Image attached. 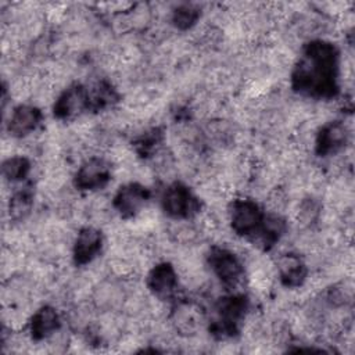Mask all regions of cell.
I'll return each mask as SVG.
<instances>
[{
	"label": "cell",
	"instance_id": "6da1fadb",
	"mask_svg": "<svg viewBox=\"0 0 355 355\" xmlns=\"http://www.w3.org/2000/svg\"><path fill=\"white\" fill-rule=\"evenodd\" d=\"M340 53L324 40H312L302 49V54L291 73L294 92L312 98H331L338 93Z\"/></svg>",
	"mask_w": 355,
	"mask_h": 355
},
{
	"label": "cell",
	"instance_id": "7a4b0ae2",
	"mask_svg": "<svg viewBox=\"0 0 355 355\" xmlns=\"http://www.w3.org/2000/svg\"><path fill=\"white\" fill-rule=\"evenodd\" d=\"M215 318L209 322V334L216 340L233 338L240 333L248 311V298L244 294H230L219 298L214 306Z\"/></svg>",
	"mask_w": 355,
	"mask_h": 355
},
{
	"label": "cell",
	"instance_id": "3957f363",
	"mask_svg": "<svg viewBox=\"0 0 355 355\" xmlns=\"http://www.w3.org/2000/svg\"><path fill=\"white\" fill-rule=\"evenodd\" d=\"M229 215L230 226L237 236L254 241L259 240L262 244L268 215L255 201L247 198L233 200L229 207Z\"/></svg>",
	"mask_w": 355,
	"mask_h": 355
},
{
	"label": "cell",
	"instance_id": "277c9868",
	"mask_svg": "<svg viewBox=\"0 0 355 355\" xmlns=\"http://www.w3.org/2000/svg\"><path fill=\"white\" fill-rule=\"evenodd\" d=\"M164 212L173 219H190L200 214L201 201L200 198L183 183H171L161 198Z\"/></svg>",
	"mask_w": 355,
	"mask_h": 355
},
{
	"label": "cell",
	"instance_id": "5b68a950",
	"mask_svg": "<svg viewBox=\"0 0 355 355\" xmlns=\"http://www.w3.org/2000/svg\"><path fill=\"white\" fill-rule=\"evenodd\" d=\"M207 262L212 273L227 288L239 286L244 279L243 262L233 251L227 248L218 245L211 247L207 254Z\"/></svg>",
	"mask_w": 355,
	"mask_h": 355
},
{
	"label": "cell",
	"instance_id": "8992f818",
	"mask_svg": "<svg viewBox=\"0 0 355 355\" xmlns=\"http://www.w3.org/2000/svg\"><path fill=\"white\" fill-rule=\"evenodd\" d=\"M90 111L89 89L82 83L69 85L55 100L53 114L58 119H72Z\"/></svg>",
	"mask_w": 355,
	"mask_h": 355
},
{
	"label": "cell",
	"instance_id": "52a82bcc",
	"mask_svg": "<svg viewBox=\"0 0 355 355\" xmlns=\"http://www.w3.org/2000/svg\"><path fill=\"white\" fill-rule=\"evenodd\" d=\"M111 176L110 162L100 157H92L80 165L73 183L79 190H101L110 183Z\"/></svg>",
	"mask_w": 355,
	"mask_h": 355
},
{
	"label": "cell",
	"instance_id": "ba28073f",
	"mask_svg": "<svg viewBox=\"0 0 355 355\" xmlns=\"http://www.w3.org/2000/svg\"><path fill=\"white\" fill-rule=\"evenodd\" d=\"M150 190L140 183L130 182L116 191L112 205L121 218H135L150 200Z\"/></svg>",
	"mask_w": 355,
	"mask_h": 355
},
{
	"label": "cell",
	"instance_id": "9c48e42d",
	"mask_svg": "<svg viewBox=\"0 0 355 355\" xmlns=\"http://www.w3.org/2000/svg\"><path fill=\"white\" fill-rule=\"evenodd\" d=\"M178 284V273L169 262L155 265L147 275V288L155 298L161 301L173 298Z\"/></svg>",
	"mask_w": 355,
	"mask_h": 355
},
{
	"label": "cell",
	"instance_id": "30bf717a",
	"mask_svg": "<svg viewBox=\"0 0 355 355\" xmlns=\"http://www.w3.org/2000/svg\"><path fill=\"white\" fill-rule=\"evenodd\" d=\"M103 244L104 237L98 229L93 226L82 227L75 239L72 248V258L75 265L85 266L90 263L101 252Z\"/></svg>",
	"mask_w": 355,
	"mask_h": 355
},
{
	"label": "cell",
	"instance_id": "8fae6325",
	"mask_svg": "<svg viewBox=\"0 0 355 355\" xmlns=\"http://www.w3.org/2000/svg\"><path fill=\"white\" fill-rule=\"evenodd\" d=\"M348 129L341 121H331L323 125L316 135L315 151L319 157H329L341 151L348 143Z\"/></svg>",
	"mask_w": 355,
	"mask_h": 355
},
{
	"label": "cell",
	"instance_id": "7c38bea8",
	"mask_svg": "<svg viewBox=\"0 0 355 355\" xmlns=\"http://www.w3.org/2000/svg\"><path fill=\"white\" fill-rule=\"evenodd\" d=\"M42 119L43 114L37 107L19 104L12 110L7 129L12 137H26L37 129V126L42 123Z\"/></svg>",
	"mask_w": 355,
	"mask_h": 355
},
{
	"label": "cell",
	"instance_id": "4fadbf2b",
	"mask_svg": "<svg viewBox=\"0 0 355 355\" xmlns=\"http://www.w3.org/2000/svg\"><path fill=\"white\" fill-rule=\"evenodd\" d=\"M277 270L282 284L288 288H297L302 286L308 275L305 262L297 254L282 255L277 261Z\"/></svg>",
	"mask_w": 355,
	"mask_h": 355
},
{
	"label": "cell",
	"instance_id": "5bb4252c",
	"mask_svg": "<svg viewBox=\"0 0 355 355\" xmlns=\"http://www.w3.org/2000/svg\"><path fill=\"white\" fill-rule=\"evenodd\" d=\"M60 326L61 322L57 311L50 305H44L33 313L29 323V333L32 340L42 341L53 336Z\"/></svg>",
	"mask_w": 355,
	"mask_h": 355
},
{
	"label": "cell",
	"instance_id": "9a60e30c",
	"mask_svg": "<svg viewBox=\"0 0 355 355\" xmlns=\"http://www.w3.org/2000/svg\"><path fill=\"white\" fill-rule=\"evenodd\" d=\"M89 97H90V110L92 111H100L107 107H111L118 101V93L115 87L108 80H98L93 85L92 89H89Z\"/></svg>",
	"mask_w": 355,
	"mask_h": 355
},
{
	"label": "cell",
	"instance_id": "2e32d148",
	"mask_svg": "<svg viewBox=\"0 0 355 355\" xmlns=\"http://www.w3.org/2000/svg\"><path fill=\"white\" fill-rule=\"evenodd\" d=\"M201 322V312L198 306L191 302H182L178 305L173 313V323L178 330L190 334L193 333Z\"/></svg>",
	"mask_w": 355,
	"mask_h": 355
},
{
	"label": "cell",
	"instance_id": "e0dca14e",
	"mask_svg": "<svg viewBox=\"0 0 355 355\" xmlns=\"http://www.w3.org/2000/svg\"><path fill=\"white\" fill-rule=\"evenodd\" d=\"M32 207H33V189L31 186H25L24 189L15 191L10 198V204H8L10 218L15 222H21L31 214Z\"/></svg>",
	"mask_w": 355,
	"mask_h": 355
},
{
	"label": "cell",
	"instance_id": "ac0fdd59",
	"mask_svg": "<svg viewBox=\"0 0 355 355\" xmlns=\"http://www.w3.org/2000/svg\"><path fill=\"white\" fill-rule=\"evenodd\" d=\"M3 176L10 182L24 180L31 172V162L26 157L15 155L7 158L1 165Z\"/></svg>",
	"mask_w": 355,
	"mask_h": 355
},
{
	"label": "cell",
	"instance_id": "d6986e66",
	"mask_svg": "<svg viewBox=\"0 0 355 355\" xmlns=\"http://www.w3.org/2000/svg\"><path fill=\"white\" fill-rule=\"evenodd\" d=\"M162 140H164L162 130L159 128H153V129L141 133L135 140L133 146L136 147L137 154H140L141 157H150L154 153H157V148L159 147Z\"/></svg>",
	"mask_w": 355,
	"mask_h": 355
},
{
	"label": "cell",
	"instance_id": "ffe728a7",
	"mask_svg": "<svg viewBox=\"0 0 355 355\" xmlns=\"http://www.w3.org/2000/svg\"><path fill=\"white\" fill-rule=\"evenodd\" d=\"M200 14L201 12L196 6L182 4L172 12V22L178 29L187 31L197 24Z\"/></svg>",
	"mask_w": 355,
	"mask_h": 355
}]
</instances>
